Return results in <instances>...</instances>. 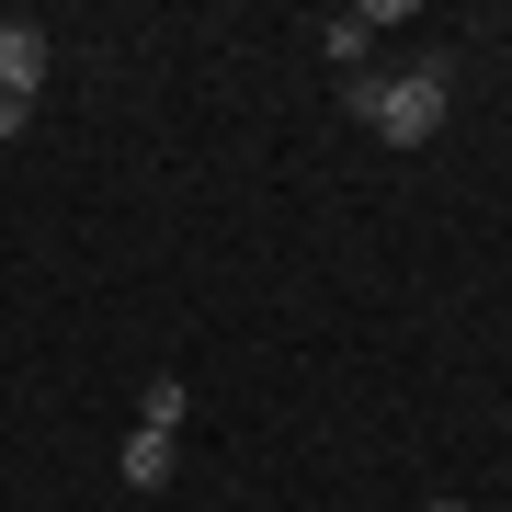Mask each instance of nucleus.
Masks as SVG:
<instances>
[{
  "instance_id": "f257e3e1",
  "label": "nucleus",
  "mask_w": 512,
  "mask_h": 512,
  "mask_svg": "<svg viewBox=\"0 0 512 512\" xmlns=\"http://www.w3.org/2000/svg\"><path fill=\"white\" fill-rule=\"evenodd\" d=\"M444 126V69H399V80H376V137L387 148H421Z\"/></svg>"
},
{
  "instance_id": "f03ea898",
  "label": "nucleus",
  "mask_w": 512,
  "mask_h": 512,
  "mask_svg": "<svg viewBox=\"0 0 512 512\" xmlns=\"http://www.w3.org/2000/svg\"><path fill=\"white\" fill-rule=\"evenodd\" d=\"M35 80H46V23H0V92L35 103Z\"/></svg>"
},
{
  "instance_id": "7ed1b4c3",
  "label": "nucleus",
  "mask_w": 512,
  "mask_h": 512,
  "mask_svg": "<svg viewBox=\"0 0 512 512\" xmlns=\"http://www.w3.org/2000/svg\"><path fill=\"white\" fill-rule=\"evenodd\" d=\"M376 23H399V0H376V12H330V23H319V46H330V57H365Z\"/></svg>"
},
{
  "instance_id": "20e7f679",
  "label": "nucleus",
  "mask_w": 512,
  "mask_h": 512,
  "mask_svg": "<svg viewBox=\"0 0 512 512\" xmlns=\"http://www.w3.org/2000/svg\"><path fill=\"white\" fill-rule=\"evenodd\" d=\"M160 478H171V433L137 421V433H126V490H160Z\"/></svg>"
},
{
  "instance_id": "39448f33",
  "label": "nucleus",
  "mask_w": 512,
  "mask_h": 512,
  "mask_svg": "<svg viewBox=\"0 0 512 512\" xmlns=\"http://www.w3.org/2000/svg\"><path fill=\"white\" fill-rule=\"evenodd\" d=\"M137 421H148V433H183V376H148L137 387Z\"/></svg>"
},
{
  "instance_id": "423d86ee",
  "label": "nucleus",
  "mask_w": 512,
  "mask_h": 512,
  "mask_svg": "<svg viewBox=\"0 0 512 512\" xmlns=\"http://www.w3.org/2000/svg\"><path fill=\"white\" fill-rule=\"evenodd\" d=\"M23 114H35V103H23V92H0V148L23 137Z\"/></svg>"
},
{
  "instance_id": "0eeeda50",
  "label": "nucleus",
  "mask_w": 512,
  "mask_h": 512,
  "mask_svg": "<svg viewBox=\"0 0 512 512\" xmlns=\"http://www.w3.org/2000/svg\"><path fill=\"white\" fill-rule=\"evenodd\" d=\"M433 512H467V501H433Z\"/></svg>"
}]
</instances>
